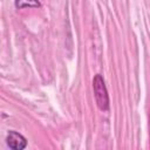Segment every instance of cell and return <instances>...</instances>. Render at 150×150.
<instances>
[{"label": "cell", "mask_w": 150, "mask_h": 150, "mask_svg": "<svg viewBox=\"0 0 150 150\" xmlns=\"http://www.w3.org/2000/svg\"><path fill=\"white\" fill-rule=\"evenodd\" d=\"M93 90H94V96H95V101H96L98 109L102 111L109 110V103H110L109 95H108V90L105 87V82L101 74H96L94 76Z\"/></svg>", "instance_id": "6da1fadb"}, {"label": "cell", "mask_w": 150, "mask_h": 150, "mask_svg": "<svg viewBox=\"0 0 150 150\" xmlns=\"http://www.w3.org/2000/svg\"><path fill=\"white\" fill-rule=\"evenodd\" d=\"M7 145L13 150H23L27 146V139L20 132L11 130L6 137Z\"/></svg>", "instance_id": "7a4b0ae2"}, {"label": "cell", "mask_w": 150, "mask_h": 150, "mask_svg": "<svg viewBox=\"0 0 150 150\" xmlns=\"http://www.w3.org/2000/svg\"><path fill=\"white\" fill-rule=\"evenodd\" d=\"M14 5H15L16 8H26V7L36 8V7L41 6L39 0H15Z\"/></svg>", "instance_id": "3957f363"}]
</instances>
